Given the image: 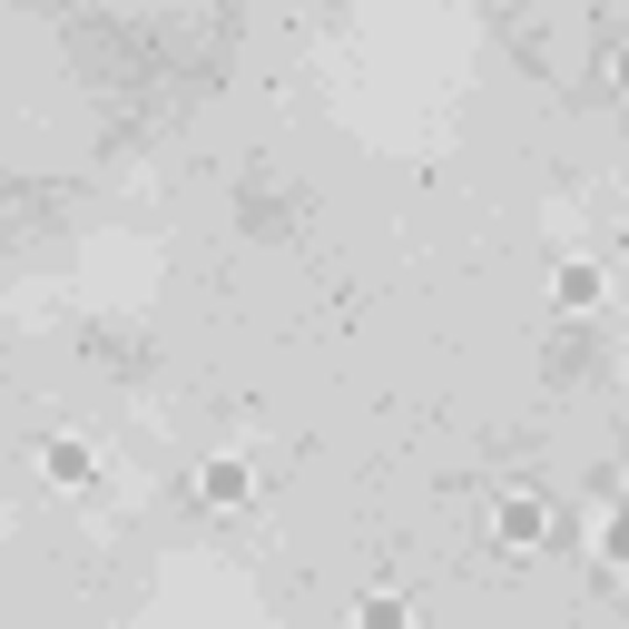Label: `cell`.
Listing matches in <instances>:
<instances>
[{"label":"cell","mask_w":629,"mask_h":629,"mask_svg":"<svg viewBox=\"0 0 629 629\" xmlns=\"http://www.w3.org/2000/svg\"><path fill=\"white\" fill-rule=\"evenodd\" d=\"M354 620H364V629H404V610H394V600H364Z\"/></svg>","instance_id":"6da1fadb"}]
</instances>
